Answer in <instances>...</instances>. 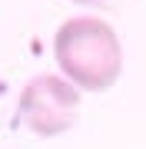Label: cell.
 <instances>
[{"label":"cell","mask_w":146,"mask_h":149,"mask_svg":"<svg viewBox=\"0 0 146 149\" xmlns=\"http://www.w3.org/2000/svg\"><path fill=\"white\" fill-rule=\"evenodd\" d=\"M53 56L63 70V80L87 93H106L123 73V43L100 17L63 20L53 37Z\"/></svg>","instance_id":"1"},{"label":"cell","mask_w":146,"mask_h":149,"mask_svg":"<svg viewBox=\"0 0 146 149\" xmlns=\"http://www.w3.org/2000/svg\"><path fill=\"white\" fill-rule=\"evenodd\" d=\"M76 3H90V7H113L116 0H76Z\"/></svg>","instance_id":"3"},{"label":"cell","mask_w":146,"mask_h":149,"mask_svg":"<svg viewBox=\"0 0 146 149\" xmlns=\"http://www.w3.org/2000/svg\"><path fill=\"white\" fill-rule=\"evenodd\" d=\"M17 119L40 139L63 136L80 119V90L63 76H33L17 100Z\"/></svg>","instance_id":"2"}]
</instances>
